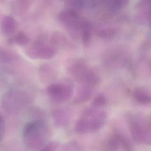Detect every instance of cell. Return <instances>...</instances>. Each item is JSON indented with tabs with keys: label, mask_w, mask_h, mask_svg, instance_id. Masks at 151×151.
Masks as SVG:
<instances>
[{
	"label": "cell",
	"mask_w": 151,
	"mask_h": 151,
	"mask_svg": "<svg viewBox=\"0 0 151 151\" xmlns=\"http://www.w3.org/2000/svg\"><path fill=\"white\" fill-rule=\"evenodd\" d=\"M50 135V128L42 119L32 120L25 124L22 133L26 146L31 150H39L45 144Z\"/></svg>",
	"instance_id": "obj_1"
},
{
	"label": "cell",
	"mask_w": 151,
	"mask_h": 151,
	"mask_svg": "<svg viewBox=\"0 0 151 151\" xmlns=\"http://www.w3.org/2000/svg\"><path fill=\"white\" fill-rule=\"evenodd\" d=\"M93 106L84 109L75 124L74 130L77 133H94L103 126L106 121L107 113Z\"/></svg>",
	"instance_id": "obj_2"
},
{
	"label": "cell",
	"mask_w": 151,
	"mask_h": 151,
	"mask_svg": "<svg viewBox=\"0 0 151 151\" xmlns=\"http://www.w3.org/2000/svg\"><path fill=\"white\" fill-rule=\"evenodd\" d=\"M126 120L133 140L138 143L150 145L151 142V123L149 117L140 113H127Z\"/></svg>",
	"instance_id": "obj_3"
},
{
	"label": "cell",
	"mask_w": 151,
	"mask_h": 151,
	"mask_svg": "<svg viewBox=\"0 0 151 151\" xmlns=\"http://www.w3.org/2000/svg\"><path fill=\"white\" fill-rule=\"evenodd\" d=\"M68 72L74 80L92 88L99 85L100 82V78L97 73L82 58L72 61L68 67Z\"/></svg>",
	"instance_id": "obj_4"
},
{
	"label": "cell",
	"mask_w": 151,
	"mask_h": 151,
	"mask_svg": "<svg viewBox=\"0 0 151 151\" xmlns=\"http://www.w3.org/2000/svg\"><path fill=\"white\" fill-rule=\"evenodd\" d=\"M58 20L73 39L78 40L80 37L83 19L78 12L65 9L59 13Z\"/></svg>",
	"instance_id": "obj_5"
},
{
	"label": "cell",
	"mask_w": 151,
	"mask_h": 151,
	"mask_svg": "<svg viewBox=\"0 0 151 151\" xmlns=\"http://www.w3.org/2000/svg\"><path fill=\"white\" fill-rule=\"evenodd\" d=\"M25 52L31 58L47 60L55 55L57 50L44 38H38L27 48Z\"/></svg>",
	"instance_id": "obj_6"
},
{
	"label": "cell",
	"mask_w": 151,
	"mask_h": 151,
	"mask_svg": "<svg viewBox=\"0 0 151 151\" xmlns=\"http://www.w3.org/2000/svg\"><path fill=\"white\" fill-rule=\"evenodd\" d=\"M47 93L55 103H60L68 100L73 93L71 81L65 80L61 83H52L47 87Z\"/></svg>",
	"instance_id": "obj_7"
},
{
	"label": "cell",
	"mask_w": 151,
	"mask_h": 151,
	"mask_svg": "<svg viewBox=\"0 0 151 151\" xmlns=\"http://www.w3.org/2000/svg\"><path fill=\"white\" fill-rule=\"evenodd\" d=\"M103 151H132L129 140L121 133L114 132L104 144Z\"/></svg>",
	"instance_id": "obj_8"
},
{
	"label": "cell",
	"mask_w": 151,
	"mask_h": 151,
	"mask_svg": "<svg viewBox=\"0 0 151 151\" xmlns=\"http://www.w3.org/2000/svg\"><path fill=\"white\" fill-rule=\"evenodd\" d=\"M150 0L140 1L136 5L137 18L142 24L150 23Z\"/></svg>",
	"instance_id": "obj_9"
},
{
	"label": "cell",
	"mask_w": 151,
	"mask_h": 151,
	"mask_svg": "<svg viewBox=\"0 0 151 151\" xmlns=\"http://www.w3.org/2000/svg\"><path fill=\"white\" fill-rule=\"evenodd\" d=\"M50 43L56 50H68L71 49L73 46L67 37L63 33L58 31L55 32L51 35Z\"/></svg>",
	"instance_id": "obj_10"
},
{
	"label": "cell",
	"mask_w": 151,
	"mask_h": 151,
	"mask_svg": "<svg viewBox=\"0 0 151 151\" xmlns=\"http://www.w3.org/2000/svg\"><path fill=\"white\" fill-rule=\"evenodd\" d=\"M18 27L17 21L11 17H4L1 22V30L4 35L11 36L16 31Z\"/></svg>",
	"instance_id": "obj_11"
},
{
	"label": "cell",
	"mask_w": 151,
	"mask_h": 151,
	"mask_svg": "<svg viewBox=\"0 0 151 151\" xmlns=\"http://www.w3.org/2000/svg\"><path fill=\"white\" fill-rule=\"evenodd\" d=\"M40 80L43 83H49L54 80L57 77L55 70L48 64L42 65L38 71Z\"/></svg>",
	"instance_id": "obj_12"
},
{
	"label": "cell",
	"mask_w": 151,
	"mask_h": 151,
	"mask_svg": "<svg viewBox=\"0 0 151 151\" xmlns=\"http://www.w3.org/2000/svg\"><path fill=\"white\" fill-rule=\"evenodd\" d=\"M133 96L140 104L147 105L150 103V93L146 88L143 87H136L133 91Z\"/></svg>",
	"instance_id": "obj_13"
},
{
	"label": "cell",
	"mask_w": 151,
	"mask_h": 151,
	"mask_svg": "<svg viewBox=\"0 0 151 151\" xmlns=\"http://www.w3.org/2000/svg\"><path fill=\"white\" fill-rule=\"evenodd\" d=\"M92 95V88L86 86H83V87L78 91L72 103L74 104H80L84 103L88 101L91 98Z\"/></svg>",
	"instance_id": "obj_14"
},
{
	"label": "cell",
	"mask_w": 151,
	"mask_h": 151,
	"mask_svg": "<svg viewBox=\"0 0 151 151\" xmlns=\"http://www.w3.org/2000/svg\"><path fill=\"white\" fill-rule=\"evenodd\" d=\"M92 26L91 24L87 20L83 19L81 28L80 37L84 47L89 46L91 40Z\"/></svg>",
	"instance_id": "obj_15"
},
{
	"label": "cell",
	"mask_w": 151,
	"mask_h": 151,
	"mask_svg": "<svg viewBox=\"0 0 151 151\" xmlns=\"http://www.w3.org/2000/svg\"><path fill=\"white\" fill-rule=\"evenodd\" d=\"M52 116L54 123L57 126H63L68 120L67 113L63 109H56L52 111Z\"/></svg>",
	"instance_id": "obj_16"
},
{
	"label": "cell",
	"mask_w": 151,
	"mask_h": 151,
	"mask_svg": "<svg viewBox=\"0 0 151 151\" xmlns=\"http://www.w3.org/2000/svg\"><path fill=\"white\" fill-rule=\"evenodd\" d=\"M10 42L15 44L19 46H26L29 42V37L22 31H19L9 40Z\"/></svg>",
	"instance_id": "obj_17"
},
{
	"label": "cell",
	"mask_w": 151,
	"mask_h": 151,
	"mask_svg": "<svg viewBox=\"0 0 151 151\" xmlns=\"http://www.w3.org/2000/svg\"><path fill=\"white\" fill-rule=\"evenodd\" d=\"M65 9H68L78 12L82 9L86 8V1L79 0H70L64 2Z\"/></svg>",
	"instance_id": "obj_18"
},
{
	"label": "cell",
	"mask_w": 151,
	"mask_h": 151,
	"mask_svg": "<svg viewBox=\"0 0 151 151\" xmlns=\"http://www.w3.org/2000/svg\"><path fill=\"white\" fill-rule=\"evenodd\" d=\"M32 3V1H17L14 5V11L18 13H23L30 8Z\"/></svg>",
	"instance_id": "obj_19"
},
{
	"label": "cell",
	"mask_w": 151,
	"mask_h": 151,
	"mask_svg": "<svg viewBox=\"0 0 151 151\" xmlns=\"http://www.w3.org/2000/svg\"><path fill=\"white\" fill-rule=\"evenodd\" d=\"M116 33V30L112 28H105L97 31L99 37L104 38H109L113 37Z\"/></svg>",
	"instance_id": "obj_20"
},
{
	"label": "cell",
	"mask_w": 151,
	"mask_h": 151,
	"mask_svg": "<svg viewBox=\"0 0 151 151\" xmlns=\"http://www.w3.org/2000/svg\"><path fill=\"white\" fill-rule=\"evenodd\" d=\"M107 103V100L105 96L103 94H99L93 99L92 104L94 107H100L104 106Z\"/></svg>",
	"instance_id": "obj_21"
},
{
	"label": "cell",
	"mask_w": 151,
	"mask_h": 151,
	"mask_svg": "<svg viewBox=\"0 0 151 151\" xmlns=\"http://www.w3.org/2000/svg\"><path fill=\"white\" fill-rule=\"evenodd\" d=\"M59 146V143L56 140L50 141L45 144L38 151H55Z\"/></svg>",
	"instance_id": "obj_22"
},
{
	"label": "cell",
	"mask_w": 151,
	"mask_h": 151,
	"mask_svg": "<svg viewBox=\"0 0 151 151\" xmlns=\"http://www.w3.org/2000/svg\"><path fill=\"white\" fill-rule=\"evenodd\" d=\"M5 132V123L4 119L0 114V143L4 138Z\"/></svg>",
	"instance_id": "obj_23"
}]
</instances>
